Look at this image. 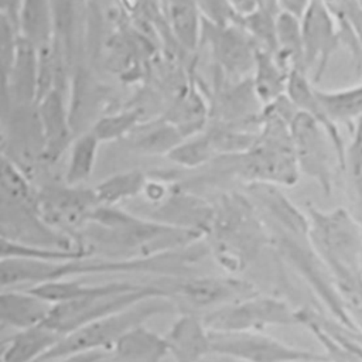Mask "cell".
<instances>
[{
	"instance_id": "1f68e13d",
	"label": "cell",
	"mask_w": 362,
	"mask_h": 362,
	"mask_svg": "<svg viewBox=\"0 0 362 362\" xmlns=\"http://www.w3.org/2000/svg\"><path fill=\"white\" fill-rule=\"evenodd\" d=\"M204 21L216 25H228L238 23L239 17L235 13L230 0H195Z\"/></svg>"
},
{
	"instance_id": "5b68a950",
	"label": "cell",
	"mask_w": 362,
	"mask_h": 362,
	"mask_svg": "<svg viewBox=\"0 0 362 362\" xmlns=\"http://www.w3.org/2000/svg\"><path fill=\"white\" fill-rule=\"evenodd\" d=\"M206 236L214 259L228 273L247 269L269 243L256 208L242 197H225L215 206Z\"/></svg>"
},
{
	"instance_id": "30bf717a",
	"label": "cell",
	"mask_w": 362,
	"mask_h": 362,
	"mask_svg": "<svg viewBox=\"0 0 362 362\" xmlns=\"http://www.w3.org/2000/svg\"><path fill=\"white\" fill-rule=\"evenodd\" d=\"M158 286L167 293L168 300L187 305V313L212 311L255 293V287L232 276H181L161 277ZM204 313V314H205Z\"/></svg>"
},
{
	"instance_id": "5bb4252c",
	"label": "cell",
	"mask_w": 362,
	"mask_h": 362,
	"mask_svg": "<svg viewBox=\"0 0 362 362\" xmlns=\"http://www.w3.org/2000/svg\"><path fill=\"white\" fill-rule=\"evenodd\" d=\"M300 173L317 181L325 194L332 189L329 164V137L325 129L310 115L297 110L290 123Z\"/></svg>"
},
{
	"instance_id": "7a4b0ae2",
	"label": "cell",
	"mask_w": 362,
	"mask_h": 362,
	"mask_svg": "<svg viewBox=\"0 0 362 362\" xmlns=\"http://www.w3.org/2000/svg\"><path fill=\"white\" fill-rule=\"evenodd\" d=\"M197 243L140 259H107L96 256L76 257L62 262H37L23 259H1V287H34L48 281L75 279L86 274L105 273H147L161 277L189 276L191 267L204 256Z\"/></svg>"
},
{
	"instance_id": "e0dca14e",
	"label": "cell",
	"mask_w": 362,
	"mask_h": 362,
	"mask_svg": "<svg viewBox=\"0 0 362 362\" xmlns=\"http://www.w3.org/2000/svg\"><path fill=\"white\" fill-rule=\"evenodd\" d=\"M164 338L174 362H205L212 355L211 331L201 314L182 313Z\"/></svg>"
},
{
	"instance_id": "6da1fadb",
	"label": "cell",
	"mask_w": 362,
	"mask_h": 362,
	"mask_svg": "<svg viewBox=\"0 0 362 362\" xmlns=\"http://www.w3.org/2000/svg\"><path fill=\"white\" fill-rule=\"evenodd\" d=\"M202 233L130 214L117 206L99 205L79 236L92 256L140 259L198 243Z\"/></svg>"
},
{
	"instance_id": "cb8c5ba5",
	"label": "cell",
	"mask_w": 362,
	"mask_h": 362,
	"mask_svg": "<svg viewBox=\"0 0 362 362\" xmlns=\"http://www.w3.org/2000/svg\"><path fill=\"white\" fill-rule=\"evenodd\" d=\"M168 25L175 40L194 51L202 37V16L195 0H161Z\"/></svg>"
},
{
	"instance_id": "e575fe53",
	"label": "cell",
	"mask_w": 362,
	"mask_h": 362,
	"mask_svg": "<svg viewBox=\"0 0 362 362\" xmlns=\"http://www.w3.org/2000/svg\"><path fill=\"white\" fill-rule=\"evenodd\" d=\"M107 358V352L95 351V352H85V354H75L69 355L52 362H103Z\"/></svg>"
},
{
	"instance_id": "44dd1931",
	"label": "cell",
	"mask_w": 362,
	"mask_h": 362,
	"mask_svg": "<svg viewBox=\"0 0 362 362\" xmlns=\"http://www.w3.org/2000/svg\"><path fill=\"white\" fill-rule=\"evenodd\" d=\"M17 30L21 38L41 49L55 44L57 21L51 0H23Z\"/></svg>"
},
{
	"instance_id": "2e32d148",
	"label": "cell",
	"mask_w": 362,
	"mask_h": 362,
	"mask_svg": "<svg viewBox=\"0 0 362 362\" xmlns=\"http://www.w3.org/2000/svg\"><path fill=\"white\" fill-rule=\"evenodd\" d=\"M37 112L44 136L45 161H58L74 141L69 112L62 88L55 86L40 99L37 102Z\"/></svg>"
},
{
	"instance_id": "52a82bcc",
	"label": "cell",
	"mask_w": 362,
	"mask_h": 362,
	"mask_svg": "<svg viewBox=\"0 0 362 362\" xmlns=\"http://www.w3.org/2000/svg\"><path fill=\"white\" fill-rule=\"evenodd\" d=\"M173 305L174 303L164 297L140 301L120 313L100 318L64 335L38 362H52L69 355L95 351L109 352L127 331L156 315L173 311Z\"/></svg>"
},
{
	"instance_id": "ba28073f",
	"label": "cell",
	"mask_w": 362,
	"mask_h": 362,
	"mask_svg": "<svg viewBox=\"0 0 362 362\" xmlns=\"http://www.w3.org/2000/svg\"><path fill=\"white\" fill-rule=\"evenodd\" d=\"M156 297L168 298L167 293L157 283L140 284L129 281L124 287L112 293L54 304L44 325L64 337L86 324Z\"/></svg>"
},
{
	"instance_id": "f35d334b",
	"label": "cell",
	"mask_w": 362,
	"mask_h": 362,
	"mask_svg": "<svg viewBox=\"0 0 362 362\" xmlns=\"http://www.w3.org/2000/svg\"><path fill=\"white\" fill-rule=\"evenodd\" d=\"M221 359H222V362H235V361H230V359H226V358H221Z\"/></svg>"
},
{
	"instance_id": "4316f807",
	"label": "cell",
	"mask_w": 362,
	"mask_h": 362,
	"mask_svg": "<svg viewBox=\"0 0 362 362\" xmlns=\"http://www.w3.org/2000/svg\"><path fill=\"white\" fill-rule=\"evenodd\" d=\"M147 177L139 170H130L113 174L93 187L99 205L116 206L122 201L137 197L144 192Z\"/></svg>"
},
{
	"instance_id": "d6986e66",
	"label": "cell",
	"mask_w": 362,
	"mask_h": 362,
	"mask_svg": "<svg viewBox=\"0 0 362 362\" xmlns=\"http://www.w3.org/2000/svg\"><path fill=\"white\" fill-rule=\"evenodd\" d=\"M52 305L28 288H4L0 296V320L17 331L44 325Z\"/></svg>"
},
{
	"instance_id": "836d02e7",
	"label": "cell",
	"mask_w": 362,
	"mask_h": 362,
	"mask_svg": "<svg viewBox=\"0 0 362 362\" xmlns=\"http://www.w3.org/2000/svg\"><path fill=\"white\" fill-rule=\"evenodd\" d=\"M313 0H277V6L280 11L288 13L297 18L301 20L304 13L311 6Z\"/></svg>"
},
{
	"instance_id": "4fadbf2b",
	"label": "cell",
	"mask_w": 362,
	"mask_h": 362,
	"mask_svg": "<svg viewBox=\"0 0 362 362\" xmlns=\"http://www.w3.org/2000/svg\"><path fill=\"white\" fill-rule=\"evenodd\" d=\"M201 41L208 44L223 74L235 79H249L252 76L257 47L239 21L228 25L204 21Z\"/></svg>"
},
{
	"instance_id": "603a6c76",
	"label": "cell",
	"mask_w": 362,
	"mask_h": 362,
	"mask_svg": "<svg viewBox=\"0 0 362 362\" xmlns=\"http://www.w3.org/2000/svg\"><path fill=\"white\" fill-rule=\"evenodd\" d=\"M288 76L290 72L283 68L273 52L257 48L250 81L253 92L263 107L286 96Z\"/></svg>"
},
{
	"instance_id": "9c48e42d",
	"label": "cell",
	"mask_w": 362,
	"mask_h": 362,
	"mask_svg": "<svg viewBox=\"0 0 362 362\" xmlns=\"http://www.w3.org/2000/svg\"><path fill=\"white\" fill-rule=\"evenodd\" d=\"M214 332H262L267 327L300 324L298 313L284 300L255 293L249 297L201 314Z\"/></svg>"
},
{
	"instance_id": "d6a6232c",
	"label": "cell",
	"mask_w": 362,
	"mask_h": 362,
	"mask_svg": "<svg viewBox=\"0 0 362 362\" xmlns=\"http://www.w3.org/2000/svg\"><path fill=\"white\" fill-rule=\"evenodd\" d=\"M55 21H57V31L61 35H66L71 27V17H72V0H51Z\"/></svg>"
},
{
	"instance_id": "3957f363",
	"label": "cell",
	"mask_w": 362,
	"mask_h": 362,
	"mask_svg": "<svg viewBox=\"0 0 362 362\" xmlns=\"http://www.w3.org/2000/svg\"><path fill=\"white\" fill-rule=\"evenodd\" d=\"M308 239L331 272L342 303L362 296V226L345 208L307 206Z\"/></svg>"
},
{
	"instance_id": "ffe728a7",
	"label": "cell",
	"mask_w": 362,
	"mask_h": 362,
	"mask_svg": "<svg viewBox=\"0 0 362 362\" xmlns=\"http://www.w3.org/2000/svg\"><path fill=\"white\" fill-rule=\"evenodd\" d=\"M167 355L165 338L140 324L112 346L107 359L110 362H161Z\"/></svg>"
},
{
	"instance_id": "484cf974",
	"label": "cell",
	"mask_w": 362,
	"mask_h": 362,
	"mask_svg": "<svg viewBox=\"0 0 362 362\" xmlns=\"http://www.w3.org/2000/svg\"><path fill=\"white\" fill-rule=\"evenodd\" d=\"M100 143L102 141L92 130L83 132L71 143L68 148L65 184L76 187L89 180L96 164Z\"/></svg>"
},
{
	"instance_id": "7c38bea8",
	"label": "cell",
	"mask_w": 362,
	"mask_h": 362,
	"mask_svg": "<svg viewBox=\"0 0 362 362\" xmlns=\"http://www.w3.org/2000/svg\"><path fill=\"white\" fill-rule=\"evenodd\" d=\"M37 205L44 221L79 246V236L99 206L93 188L81 185H48L37 192Z\"/></svg>"
},
{
	"instance_id": "9a60e30c",
	"label": "cell",
	"mask_w": 362,
	"mask_h": 362,
	"mask_svg": "<svg viewBox=\"0 0 362 362\" xmlns=\"http://www.w3.org/2000/svg\"><path fill=\"white\" fill-rule=\"evenodd\" d=\"M300 21L305 72H313V81L317 82L338 47L339 31L335 25L334 13L324 0H313Z\"/></svg>"
},
{
	"instance_id": "d590c367",
	"label": "cell",
	"mask_w": 362,
	"mask_h": 362,
	"mask_svg": "<svg viewBox=\"0 0 362 362\" xmlns=\"http://www.w3.org/2000/svg\"><path fill=\"white\" fill-rule=\"evenodd\" d=\"M21 6H23V0H0L1 16L7 17L17 27Z\"/></svg>"
},
{
	"instance_id": "83f0119b",
	"label": "cell",
	"mask_w": 362,
	"mask_h": 362,
	"mask_svg": "<svg viewBox=\"0 0 362 362\" xmlns=\"http://www.w3.org/2000/svg\"><path fill=\"white\" fill-rule=\"evenodd\" d=\"M315 93L329 119L337 124L362 119V83L338 90H322L315 86Z\"/></svg>"
},
{
	"instance_id": "f546056e",
	"label": "cell",
	"mask_w": 362,
	"mask_h": 362,
	"mask_svg": "<svg viewBox=\"0 0 362 362\" xmlns=\"http://www.w3.org/2000/svg\"><path fill=\"white\" fill-rule=\"evenodd\" d=\"M184 139V133L175 124L165 122L141 133L134 146L144 154L168 156Z\"/></svg>"
},
{
	"instance_id": "8992f818",
	"label": "cell",
	"mask_w": 362,
	"mask_h": 362,
	"mask_svg": "<svg viewBox=\"0 0 362 362\" xmlns=\"http://www.w3.org/2000/svg\"><path fill=\"white\" fill-rule=\"evenodd\" d=\"M1 239L52 249H85L69 236L51 228L40 214L37 192L25 174L3 157L1 165Z\"/></svg>"
},
{
	"instance_id": "4dcf8cb0",
	"label": "cell",
	"mask_w": 362,
	"mask_h": 362,
	"mask_svg": "<svg viewBox=\"0 0 362 362\" xmlns=\"http://www.w3.org/2000/svg\"><path fill=\"white\" fill-rule=\"evenodd\" d=\"M140 115L141 113L139 109H127L106 115L100 117L90 130L98 136L102 143L115 141L132 133L137 127Z\"/></svg>"
},
{
	"instance_id": "277c9868",
	"label": "cell",
	"mask_w": 362,
	"mask_h": 362,
	"mask_svg": "<svg viewBox=\"0 0 362 362\" xmlns=\"http://www.w3.org/2000/svg\"><path fill=\"white\" fill-rule=\"evenodd\" d=\"M297 109L286 96L263 107L253 146L239 154L240 174L250 184L293 187L300 178L291 136V119Z\"/></svg>"
},
{
	"instance_id": "ac0fdd59",
	"label": "cell",
	"mask_w": 362,
	"mask_h": 362,
	"mask_svg": "<svg viewBox=\"0 0 362 362\" xmlns=\"http://www.w3.org/2000/svg\"><path fill=\"white\" fill-rule=\"evenodd\" d=\"M286 95L291 100V103L296 106L297 110L310 115L325 129L331 140V144L335 150V156L339 163V167L344 170L345 158H346V146L342 140L338 124L329 119L322 105L320 103L315 93V85H313L307 72H303V71L290 72Z\"/></svg>"
},
{
	"instance_id": "8fae6325",
	"label": "cell",
	"mask_w": 362,
	"mask_h": 362,
	"mask_svg": "<svg viewBox=\"0 0 362 362\" xmlns=\"http://www.w3.org/2000/svg\"><path fill=\"white\" fill-rule=\"evenodd\" d=\"M212 355L235 362H328L324 354L294 348L263 332H214Z\"/></svg>"
},
{
	"instance_id": "8d00e7d4",
	"label": "cell",
	"mask_w": 362,
	"mask_h": 362,
	"mask_svg": "<svg viewBox=\"0 0 362 362\" xmlns=\"http://www.w3.org/2000/svg\"><path fill=\"white\" fill-rule=\"evenodd\" d=\"M239 20L263 7L262 0H230Z\"/></svg>"
},
{
	"instance_id": "74e56055",
	"label": "cell",
	"mask_w": 362,
	"mask_h": 362,
	"mask_svg": "<svg viewBox=\"0 0 362 362\" xmlns=\"http://www.w3.org/2000/svg\"><path fill=\"white\" fill-rule=\"evenodd\" d=\"M352 317H354L355 322H356V324L361 327V329H362V307L354 310V311H352Z\"/></svg>"
},
{
	"instance_id": "7402d4cb",
	"label": "cell",
	"mask_w": 362,
	"mask_h": 362,
	"mask_svg": "<svg viewBox=\"0 0 362 362\" xmlns=\"http://www.w3.org/2000/svg\"><path fill=\"white\" fill-rule=\"evenodd\" d=\"M61 338L62 335L45 325L20 329L4 339L1 362H38Z\"/></svg>"
},
{
	"instance_id": "d4e9b609",
	"label": "cell",
	"mask_w": 362,
	"mask_h": 362,
	"mask_svg": "<svg viewBox=\"0 0 362 362\" xmlns=\"http://www.w3.org/2000/svg\"><path fill=\"white\" fill-rule=\"evenodd\" d=\"M276 42L277 49L274 57L288 72L303 71L304 65V47H303V33L300 18L279 11L276 17ZM308 75V74H307Z\"/></svg>"
},
{
	"instance_id": "f1b7e54d",
	"label": "cell",
	"mask_w": 362,
	"mask_h": 362,
	"mask_svg": "<svg viewBox=\"0 0 362 362\" xmlns=\"http://www.w3.org/2000/svg\"><path fill=\"white\" fill-rule=\"evenodd\" d=\"M216 148L209 132L185 137L167 157L184 167H198L216 156Z\"/></svg>"
}]
</instances>
